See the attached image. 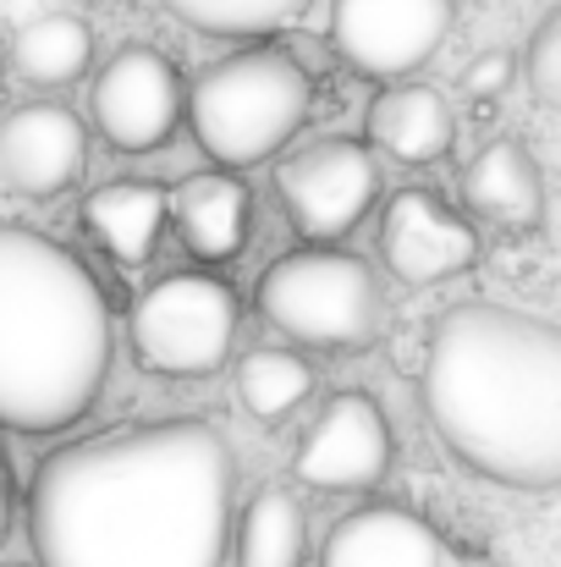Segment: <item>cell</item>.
<instances>
[{"label": "cell", "instance_id": "obj_1", "mask_svg": "<svg viewBox=\"0 0 561 567\" xmlns=\"http://www.w3.org/2000/svg\"><path fill=\"white\" fill-rule=\"evenodd\" d=\"M237 463L215 424L160 419L50 452L28 491L39 567H220Z\"/></svg>", "mask_w": 561, "mask_h": 567}, {"label": "cell", "instance_id": "obj_2", "mask_svg": "<svg viewBox=\"0 0 561 567\" xmlns=\"http://www.w3.org/2000/svg\"><path fill=\"white\" fill-rule=\"evenodd\" d=\"M424 408L446 452L512 491L561 480V331L507 303H457L424 353Z\"/></svg>", "mask_w": 561, "mask_h": 567}, {"label": "cell", "instance_id": "obj_3", "mask_svg": "<svg viewBox=\"0 0 561 567\" xmlns=\"http://www.w3.org/2000/svg\"><path fill=\"white\" fill-rule=\"evenodd\" d=\"M111 375V303L55 237L0 220V424L55 435L77 424Z\"/></svg>", "mask_w": 561, "mask_h": 567}, {"label": "cell", "instance_id": "obj_4", "mask_svg": "<svg viewBox=\"0 0 561 567\" xmlns=\"http://www.w3.org/2000/svg\"><path fill=\"white\" fill-rule=\"evenodd\" d=\"M183 105L198 150L220 172H242L287 150V138L303 127L314 105V83L292 50L253 44L204 66L193 89H183Z\"/></svg>", "mask_w": 561, "mask_h": 567}, {"label": "cell", "instance_id": "obj_5", "mask_svg": "<svg viewBox=\"0 0 561 567\" xmlns=\"http://www.w3.org/2000/svg\"><path fill=\"white\" fill-rule=\"evenodd\" d=\"M259 315L298 348H364L380 331V276L359 254L298 248L259 276Z\"/></svg>", "mask_w": 561, "mask_h": 567}, {"label": "cell", "instance_id": "obj_6", "mask_svg": "<svg viewBox=\"0 0 561 567\" xmlns=\"http://www.w3.org/2000/svg\"><path fill=\"white\" fill-rule=\"evenodd\" d=\"M127 337L149 375H209L237 342V292L209 270H172L138 298Z\"/></svg>", "mask_w": 561, "mask_h": 567}, {"label": "cell", "instance_id": "obj_7", "mask_svg": "<svg viewBox=\"0 0 561 567\" xmlns=\"http://www.w3.org/2000/svg\"><path fill=\"white\" fill-rule=\"evenodd\" d=\"M374 155L359 138H309L276 166V193L309 243L347 237L374 204Z\"/></svg>", "mask_w": 561, "mask_h": 567}, {"label": "cell", "instance_id": "obj_8", "mask_svg": "<svg viewBox=\"0 0 561 567\" xmlns=\"http://www.w3.org/2000/svg\"><path fill=\"white\" fill-rule=\"evenodd\" d=\"M94 122L122 155L160 150L183 122V78L155 44H122L94 78Z\"/></svg>", "mask_w": 561, "mask_h": 567}, {"label": "cell", "instance_id": "obj_9", "mask_svg": "<svg viewBox=\"0 0 561 567\" xmlns=\"http://www.w3.org/2000/svg\"><path fill=\"white\" fill-rule=\"evenodd\" d=\"M451 33V0H336L331 44L364 78L418 72Z\"/></svg>", "mask_w": 561, "mask_h": 567}, {"label": "cell", "instance_id": "obj_10", "mask_svg": "<svg viewBox=\"0 0 561 567\" xmlns=\"http://www.w3.org/2000/svg\"><path fill=\"white\" fill-rule=\"evenodd\" d=\"M391 468V424L370 391H336L309 424L292 474L309 491H374Z\"/></svg>", "mask_w": 561, "mask_h": 567}, {"label": "cell", "instance_id": "obj_11", "mask_svg": "<svg viewBox=\"0 0 561 567\" xmlns=\"http://www.w3.org/2000/svg\"><path fill=\"white\" fill-rule=\"evenodd\" d=\"M380 254H385V270H391L402 287H435V281L463 276V270L479 259V237H474V226H468L463 215H451L435 193L402 188L385 204Z\"/></svg>", "mask_w": 561, "mask_h": 567}, {"label": "cell", "instance_id": "obj_12", "mask_svg": "<svg viewBox=\"0 0 561 567\" xmlns=\"http://www.w3.org/2000/svg\"><path fill=\"white\" fill-rule=\"evenodd\" d=\"M89 166L83 122L55 100H28L0 122V177L28 198L66 193Z\"/></svg>", "mask_w": 561, "mask_h": 567}, {"label": "cell", "instance_id": "obj_13", "mask_svg": "<svg viewBox=\"0 0 561 567\" xmlns=\"http://www.w3.org/2000/svg\"><path fill=\"white\" fill-rule=\"evenodd\" d=\"M253 193L237 183V172H193L166 193V220L183 237V248L204 265H226L248 243Z\"/></svg>", "mask_w": 561, "mask_h": 567}, {"label": "cell", "instance_id": "obj_14", "mask_svg": "<svg viewBox=\"0 0 561 567\" xmlns=\"http://www.w3.org/2000/svg\"><path fill=\"white\" fill-rule=\"evenodd\" d=\"M440 535L407 507H359L325 535L320 567H440Z\"/></svg>", "mask_w": 561, "mask_h": 567}, {"label": "cell", "instance_id": "obj_15", "mask_svg": "<svg viewBox=\"0 0 561 567\" xmlns=\"http://www.w3.org/2000/svg\"><path fill=\"white\" fill-rule=\"evenodd\" d=\"M463 198L474 215L496 220V226H512V231H529L540 226L546 215V183H540V166L534 155L518 144V138H490L468 172H463Z\"/></svg>", "mask_w": 561, "mask_h": 567}, {"label": "cell", "instance_id": "obj_16", "mask_svg": "<svg viewBox=\"0 0 561 567\" xmlns=\"http://www.w3.org/2000/svg\"><path fill=\"white\" fill-rule=\"evenodd\" d=\"M370 138L374 150H385L402 166H435L451 155L457 116L429 83H407V89H391L370 105Z\"/></svg>", "mask_w": 561, "mask_h": 567}, {"label": "cell", "instance_id": "obj_17", "mask_svg": "<svg viewBox=\"0 0 561 567\" xmlns=\"http://www.w3.org/2000/svg\"><path fill=\"white\" fill-rule=\"evenodd\" d=\"M83 226L94 231V243L122 259V265H144L166 231V188L149 177H122L89 193L83 204Z\"/></svg>", "mask_w": 561, "mask_h": 567}, {"label": "cell", "instance_id": "obj_18", "mask_svg": "<svg viewBox=\"0 0 561 567\" xmlns=\"http://www.w3.org/2000/svg\"><path fill=\"white\" fill-rule=\"evenodd\" d=\"M94 66V28L77 11H44L17 28L11 39V72L28 89H66Z\"/></svg>", "mask_w": 561, "mask_h": 567}, {"label": "cell", "instance_id": "obj_19", "mask_svg": "<svg viewBox=\"0 0 561 567\" xmlns=\"http://www.w3.org/2000/svg\"><path fill=\"white\" fill-rule=\"evenodd\" d=\"M309 557V524L292 491L264 485L237 524V567H303Z\"/></svg>", "mask_w": 561, "mask_h": 567}, {"label": "cell", "instance_id": "obj_20", "mask_svg": "<svg viewBox=\"0 0 561 567\" xmlns=\"http://www.w3.org/2000/svg\"><path fill=\"white\" fill-rule=\"evenodd\" d=\"M309 391L314 364L287 348H253L248 359H237V402L259 424H281L287 413H298V402H309Z\"/></svg>", "mask_w": 561, "mask_h": 567}, {"label": "cell", "instance_id": "obj_21", "mask_svg": "<svg viewBox=\"0 0 561 567\" xmlns=\"http://www.w3.org/2000/svg\"><path fill=\"white\" fill-rule=\"evenodd\" d=\"M160 6L193 33H215V39H253L309 11V0H160Z\"/></svg>", "mask_w": 561, "mask_h": 567}, {"label": "cell", "instance_id": "obj_22", "mask_svg": "<svg viewBox=\"0 0 561 567\" xmlns=\"http://www.w3.org/2000/svg\"><path fill=\"white\" fill-rule=\"evenodd\" d=\"M523 72H529L534 100H540V105H557V100H561V11H551V17L534 28Z\"/></svg>", "mask_w": 561, "mask_h": 567}, {"label": "cell", "instance_id": "obj_23", "mask_svg": "<svg viewBox=\"0 0 561 567\" xmlns=\"http://www.w3.org/2000/svg\"><path fill=\"white\" fill-rule=\"evenodd\" d=\"M512 72H518L512 50H485L479 61L463 66V94H474V100H496V94L512 83Z\"/></svg>", "mask_w": 561, "mask_h": 567}, {"label": "cell", "instance_id": "obj_24", "mask_svg": "<svg viewBox=\"0 0 561 567\" xmlns=\"http://www.w3.org/2000/svg\"><path fill=\"white\" fill-rule=\"evenodd\" d=\"M11 529V468H6V452H0V540Z\"/></svg>", "mask_w": 561, "mask_h": 567}, {"label": "cell", "instance_id": "obj_25", "mask_svg": "<svg viewBox=\"0 0 561 567\" xmlns=\"http://www.w3.org/2000/svg\"><path fill=\"white\" fill-rule=\"evenodd\" d=\"M463 567H496V563H479V557H474V563H463Z\"/></svg>", "mask_w": 561, "mask_h": 567}, {"label": "cell", "instance_id": "obj_26", "mask_svg": "<svg viewBox=\"0 0 561 567\" xmlns=\"http://www.w3.org/2000/svg\"><path fill=\"white\" fill-rule=\"evenodd\" d=\"M72 6H94V0H72Z\"/></svg>", "mask_w": 561, "mask_h": 567}]
</instances>
